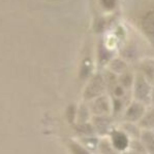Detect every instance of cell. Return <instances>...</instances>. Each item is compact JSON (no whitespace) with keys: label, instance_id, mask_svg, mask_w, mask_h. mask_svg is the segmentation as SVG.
<instances>
[{"label":"cell","instance_id":"cell-1","mask_svg":"<svg viewBox=\"0 0 154 154\" xmlns=\"http://www.w3.org/2000/svg\"><path fill=\"white\" fill-rule=\"evenodd\" d=\"M143 32L146 34L148 38L154 40V8L150 9L144 14L141 22Z\"/></svg>","mask_w":154,"mask_h":154},{"label":"cell","instance_id":"cell-8","mask_svg":"<svg viewBox=\"0 0 154 154\" xmlns=\"http://www.w3.org/2000/svg\"><path fill=\"white\" fill-rule=\"evenodd\" d=\"M71 148H73L74 154H89L85 149L82 148L81 146H79V145H73Z\"/></svg>","mask_w":154,"mask_h":154},{"label":"cell","instance_id":"cell-6","mask_svg":"<svg viewBox=\"0 0 154 154\" xmlns=\"http://www.w3.org/2000/svg\"><path fill=\"white\" fill-rule=\"evenodd\" d=\"M144 141H145L146 145L147 147L149 148L151 153H154V136L153 134H150V133H146L145 136L143 137Z\"/></svg>","mask_w":154,"mask_h":154},{"label":"cell","instance_id":"cell-2","mask_svg":"<svg viewBox=\"0 0 154 154\" xmlns=\"http://www.w3.org/2000/svg\"><path fill=\"white\" fill-rule=\"evenodd\" d=\"M103 91V80L100 76H96L92 79L86 91L85 96L87 98H93V97L99 95Z\"/></svg>","mask_w":154,"mask_h":154},{"label":"cell","instance_id":"cell-4","mask_svg":"<svg viewBox=\"0 0 154 154\" xmlns=\"http://www.w3.org/2000/svg\"><path fill=\"white\" fill-rule=\"evenodd\" d=\"M113 143L114 146L119 150H123L127 147L128 145V140L126 138V136L122 133H115L113 135Z\"/></svg>","mask_w":154,"mask_h":154},{"label":"cell","instance_id":"cell-5","mask_svg":"<svg viewBox=\"0 0 154 154\" xmlns=\"http://www.w3.org/2000/svg\"><path fill=\"white\" fill-rule=\"evenodd\" d=\"M143 110H144V108L141 105H139V104H133V105L128 109V112L126 113V116L129 119H131V120H135V119H138L142 116Z\"/></svg>","mask_w":154,"mask_h":154},{"label":"cell","instance_id":"cell-7","mask_svg":"<svg viewBox=\"0 0 154 154\" xmlns=\"http://www.w3.org/2000/svg\"><path fill=\"white\" fill-rule=\"evenodd\" d=\"M100 2L106 9H113L116 4V0H100Z\"/></svg>","mask_w":154,"mask_h":154},{"label":"cell","instance_id":"cell-9","mask_svg":"<svg viewBox=\"0 0 154 154\" xmlns=\"http://www.w3.org/2000/svg\"><path fill=\"white\" fill-rule=\"evenodd\" d=\"M116 95H117V96H121V95H122V88H119V86H118L117 88H116Z\"/></svg>","mask_w":154,"mask_h":154},{"label":"cell","instance_id":"cell-3","mask_svg":"<svg viewBox=\"0 0 154 154\" xmlns=\"http://www.w3.org/2000/svg\"><path fill=\"white\" fill-rule=\"evenodd\" d=\"M136 96L141 99L146 98L149 94V86L142 76H138V78H136Z\"/></svg>","mask_w":154,"mask_h":154}]
</instances>
